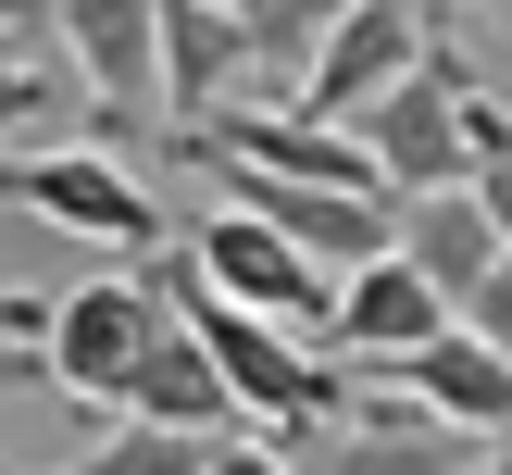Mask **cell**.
Listing matches in <instances>:
<instances>
[{"label": "cell", "instance_id": "obj_20", "mask_svg": "<svg viewBox=\"0 0 512 475\" xmlns=\"http://www.w3.org/2000/svg\"><path fill=\"white\" fill-rule=\"evenodd\" d=\"M38 338H50V313H38L25 288H0V350H38Z\"/></svg>", "mask_w": 512, "mask_h": 475}, {"label": "cell", "instance_id": "obj_13", "mask_svg": "<svg viewBox=\"0 0 512 475\" xmlns=\"http://www.w3.org/2000/svg\"><path fill=\"white\" fill-rule=\"evenodd\" d=\"M400 250H413L425 288H450V313H463V288L500 263L512 238L488 225V200H475V188H425V200H400Z\"/></svg>", "mask_w": 512, "mask_h": 475}, {"label": "cell", "instance_id": "obj_18", "mask_svg": "<svg viewBox=\"0 0 512 475\" xmlns=\"http://www.w3.org/2000/svg\"><path fill=\"white\" fill-rule=\"evenodd\" d=\"M463 325H475V338H500V350H512V250H500V263H488V275L463 288Z\"/></svg>", "mask_w": 512, "mask_h": 475}, {"label": "cell", "instance_id": "obj_14", "mask_svg": "<svg viewBox=\"0 0 512 475\" xmlns=\"http://www.w3.org/2000/svg\"><path fill=\"white\" fill-rule=\"evenodd\" d=\"M350 0H238V38H250V75L263 88L250 100H288L300 75H313V50H325V25H338Z\"/></svg>", "mask_w": 512, "mask_h": 475}, {"label": "cell", "instance_id": "obj_17", "mask_svg": "<svg viewBox=\"0 0 512 475\" xmlns=\"http://www.w3.org/2000/svg\"><path fill=\"white\" fill-rule=\"evenodd\" d=\"M500 150H512V100L463 63V175H475V163H500Z\"/></svg>", "mask_w": 512, "mask_h": 475}, {"label": "cell", "instance_id": "obj_7", "mask_svg": "<svg viewBox=\"0 0 512 475\" xmlns=\"http://www.w3.org/2000/svg\"><path fill=\"white\" fill-rule=\"evenodd\" d=\"M63 63H75V88L113 113V138L163 100V0H63Z\"/></svg>", "mask_w": 512, "mask_h": 475}, {"label": "cell", "instance_id": "obj_15", "mask_svg": "<svg viewBox=\"0 0 512 475\" xmlns=\"http://www.w3.org/2000/svg\"><path fill=\"white\" fill-rule=\"evenodd\" d=\"M200 463H213V438H175V425H138V413H125L113 438H100L88 463H63V475H200Z\"/></svg>", "mask_w": 512, "mask_h": 475}, {"label": "cell", "instance_id": "obj_21", "mask_svg": "<svg viewBox=\"0 0 512 475\" xmlns=\"http://www.w3.org/2000/svg\"><path fill=\"white\" fill-rule=\"evenodd\" d=\"M463 188H475V200H488V225H500V238H512V150H500V163H475V175H463Z\"/></svg>", "mask_w": 512, "mask_h": 475}, {"label": "cell", "instance_id": "obj_24", "mask_svg": "<svg viewBox=\"0 0 512 475\" xmlns=\"http://www.w3.org/2000/svg\"><path fill=\"white\" fill-rule=\"evenodd\" d=\"M475 475H512V463H475Z\"/></svg>", "mask_w": 512, "mask_h": 475}, {"label": "cell", "instance_id": "obj_23", "mask_svg": "<svg viewBox=\"0 0 512 475\" xmlns=\"http://www.w3.org/2000/svg\"><path fill=\"white\" fill-rule=\"evenodd\" d=\"M475 13H512V0H475Z\"/></svg>", "mask_w": 512, "mask_h": 475}, {"label": "cell", "instance_id": "obj_8", "mask_svg": "<svg viewBox=\"0 0 512 475\" xmlns=\"http://www.w3.org/2000/svg\"><path fill=\"white\" fill-rule=\"evenodd\" d=\"M388 388H413L425 413H438V425H463L475 450H512V350H500V338H475L463 313H450L425 350H400V363H388Z\"/></svg>", "mask_w": 512, "mask_h": 475}, {"label": "cell", "instance_id": "obj_3", "mask_svg": "<svg viewBox=\"0 0 512 475\" xmlns=\"http://www.w3.org/2000/svg\"><path fill=\"white\" fill-rule=\"evenodd\" d=\"M188 263L213 275L225 300H250V313L300 325L313 350H338V275H325V263H313V250H300L275 213H250V200H213V213L188 225Z\"/></svg>", "mask_w": 512, "mask_h": 475}, {"label": "cell", "instance_id": "obj_6", "mask_svg": "<svg viewBox=\"0 0 512 475\" xmlns=\"http://www.w3.org/2000/svg\"><path fill=\"white\" fill-rule=\"evenodd\" d=\"M425 50H438V38H425V13H413V0H350V13L325 25L313 75H300L288 100H300V113H325V125H363V100H375V88H400Z\"/></svg>", "mask_w": 512, "mask_h": 475}, {"label": "cell", "instance_id": "obj_22", "mask_svg": "<svg viewBox=\"0 0 512 475\" xmlns=\"http://www.w3.org/2000/svg\"><path fill=\"white\" fill-rule=\"evenodd\" d=\"M50 25H63V0H0V38H25V50H38Z\"/></svg>", "mask_w": 512, "mask_h": 475}, {"label": "cell", "instance_id": "obj_9", "mask_svg": "<svg viewBox=\"0 0 512 475\" xmlns=\"http://www.w3.org/2000/svg\"><path fill=\"white\" fill-rule=\"evenodd\" d=\"M125 413L138 425H175V438H250V413H238V388H225V363L200 350V325L163 300V325H150V350H138V375H125Z\"/></svg>", "mask_w": 512, "mask_h": 475}, {"label": "cell", "instance_id": "obj_5", "mask_svg": "<svg viewBox=\"0 0 512 475\" xmlns=\"http://www.w3.org/2000/svg\"><path fill=\"white\" fill-rule=\"evenodd\" d=\"M363 150L388 175V200L463 188V50H425L400 88H375L363 100Z\"/></svg>", "mask_w": 512, "mask_h": 475}, {"label": "cell", "instance_id": "obj_4", "mask_svg": "<svg viewBox=\"0 0 512 475\" xmlns=\"http://www.w3.org/2000/svg\"><path fill=\"white\" fill-rule=\"evenodd\" d=\"M150 325H163V288H150V263L125 275H88V288L50 300V338H38V375L63 400H88V413H125V375H138Z\"/></svg>", "mask_w": 512, "mask_h": 475}, {"label": "cell", "instance_id": "obj_2", "mask_svg": "<svg viewBox=\"0 0 512 475\" xmlns=\"http://www.w3.org/2000/svg\"><path fill=\"white\" fill-rule=\"evenodd\" d=\"M0 200L38 213V225H63V238L125 250V263L163 250V200H150V175L125 163V150H0Z\"/></svg>", "mask_w": 512, "mask_h": 475}, {"label": "cell", "instance_id": "obj_11", "mask_svg": "<svg viewBox=\"0 0 512 475\" xmlns=\"http://www.w3.org/2000/svg\"><path fill=\"white\" fill-rule=\"evenodd\" d=\"M325 475H475V438L438 425L413 388H350V425L325 450Z\"/></svg>", "mask_w": 512, "mask_h": 475}, {"label": "cell", "instance_id": "obj_19", "mask_svg": "<svg viewBox=\"0 0 512 475\" xmlns=\"http://www.w3.org/2000/svg\"><path fill=\"white\" fill-rule=\"evenodd\" d=\"M200 475H300V463L263 438V425H250V438H213V463H200Z\"/></svg>", "mask_w": 512, "mask_h": 475}, {"label": "cell", "instance_id": "obj_12", "mask_svg": "<svg viewBox=\"0 0 512 475\" xmlns=\"http://www.w3.org/2000/svg\"><path fill=\"white\" fill-rule=\"evenodd\" d=\"M238 75H250L238 13H225V0H163V113H175V125L225 113V100H250Z\"/></svg>", "mask_w": 512, "mask_h": 475}, {"label": "cell", "instance_id": "obj_1", "mask_svg": "<svg viewBox=\"0 0 512 475\" xmlns=\"http://www.w3.org/2000/svg\"><path fill=\"white\" fill-rule=\"evenodd\" d=\"M150 288H163L175 313L200 325V350L225 363V388H238V413L263 425V438H313L325 413H350L338 350H313L300 325H275V313H250V300H225L213 275L188 263V250H150Z\"/></svg>", "mask_w": 512, "mask_h": 475}, {"label": "cell", "instance_id": "obj_16", "mask_svg": "<svg viewBox=\"0 0 512 475\" xmlns=\"http://www.w3.org/2000/svg\"><path fill=\"white\" fill-rule=\"evenodd\" d=\"M50 100H63V88L38 75V50H25V38H0V150H25V138H38V113H50Z\"/></svg>", "mask_w": 512, "mask_h": 475}, {"label": "cell", "instance_id": "obj_10", "mask_svg": "<svg viewBox=\"0 0 512 475\" xmlns=\"http://www.w3.org/2000/svg\"><path fill=\"white\" fill-rule=\"evenodd\" d=\"M438 325H450V288H425V263L400 238L338 275V350L350 363H400V350H425Z\"/></svg>", "mask_w": 512, "mask_h": 475}, {"label": "cell", "instance_id": "obj_25", "mask_svg": "<svg viewBox=\"0 0 512 475\" xmlns=\"http://www.w3.org/2000/svg\"><path fill=\"white\" fill-rule=\"evenodd\" d=\"M225 13H238V0H225Z\"/></svg>", "mask_w": 512, "mask_h": 475}]
</instances>
